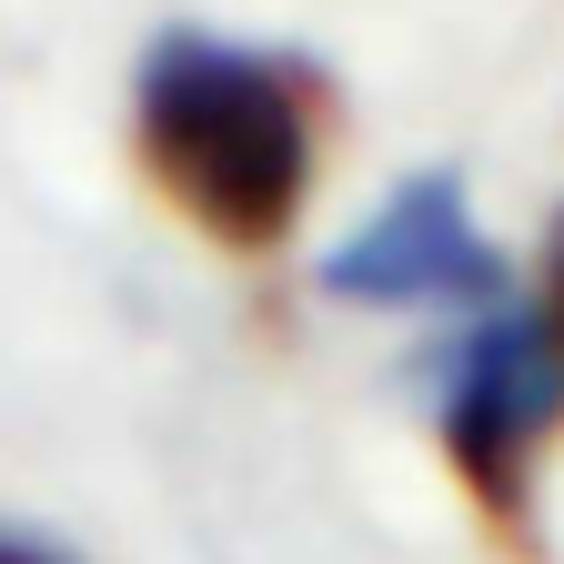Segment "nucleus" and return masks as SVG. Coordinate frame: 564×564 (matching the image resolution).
Here are the masks:
<instances>
[{
    "label": "nucleus",
    "instance_id": "obj_2",
    "mask_svg": "<svg viewBox=\"0 0 564 564\" xmlns=\"http://www.w3.org/2000/svg\"><path fill=\"white\" fill-rule=\"evenodd\" d=\"M564 434V323L494 303L454 333L444 373H434V444L474 484L484 514H524L534 454Z\"/></svg>",
    "mask_w": 564,
    "mask_h": 564
},
{
    "label": "nucleus",
    "instance_id": "obj_4",
    "mask_svg": "<svg viewBox=\"0 0 564 564\" xmlns=\"http://www.w3.org/2000/svg\"><path fill=\"white\" fill-rule=\"evenodd\" d=\"M0 564H82V554H61L51 534H21V524H0Z\"/></svg>",
    "mask_w": 564,
    "mask_h": 564
},
{
    "label": "nucleus",
    "instance_id": "obj_5",
    "mask_svg": "<svg viewBox=\"0 0 564 564\" xmlns=\"http://www.w3.org/2000/svg\"><path fill=\"white\" fill-rule=\"evenodd\" d=\"M544 313L564 323V212H554V232H544Z\"/></svg>",
    "mask_w": 564,
    "mask_h": 564
},
{
    "label": "nucleus",
    "instance_id": "obj_1",
    "mask_svg": "<svg viewBox=\"0 0 564 564\" xmlns=\"http://www.w3.org/2000/svg\"><path fill=\"white\" fill-rule=\"evenodd\" d=\"M131 141L223 252H272L313 202V70L223 31H162L131 70Z\"/></svg>",
    "mask_w": 564,
    "mask_h": 564
},
{
    "label": "nucleus",
    "instance_id": "obj_3",
    "mask_svg": "<svg viewBox=\"0 0 564 564\" xmlns=\"http://www.w3.org/2000/svg\"><path fill=\"white\" fill-rule=\"evenodd\" d=\"M333 303H423V313H494L505 293V252L484 242L474 202L454 172H413L364 232L323 252Z\"/></svg>",
    "mask_w": 564,
    "mask_h": 564
}]
</instances>
